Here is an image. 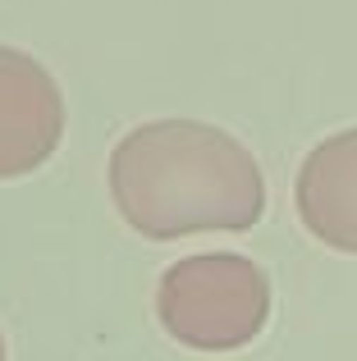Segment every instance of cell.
I'll use <instances>...</instances> for the list:
<instances>
[{
	"label": "cell",
	"instance_id": "cell-1",
	"mask_svg": "<svg viewBox=\"0 0 357 361\" xmlns=\"http://www.w3.org/2000/svg\"><path fill=\"white\" fill-rule=\"evenodd\" d=\"M110 202L133 233H248L266 215V174L234 133L202 119H152L110 151Z\"/></svg>",
	"mask_w": 357,
	"mask_h": 361
},
{
	"label": "cell",
	"instance_id": "cell-2",
	"mask_svg": "<svg viewBox=\"0 0 357 361\" xmlns=\"http://www.w3.org/2000/svg\"><path fill=\"white\" fill-rule=\"evenodd\" d=\"M156 320L193 353L248 348L270 320V279L252 256L197 252L165 265L156 283Z\"/></svg>",
	"mask_w": 357,
	"mask_h": 361
},
{
	"label": "cell",
	"instance_id": "cell-3",
	"mask_svg": "<svg viewBox=\"0 0 357 361\" xmlns=\"http://www.w3.org/2000/svg\"><path fill=\"white\" fill-rule=\"evenodd\" d=\"M64 92L42 60L0 46V178H28L60 151Z\"/></svg>",
	"mask_w": 357,
	"mask_h": 361
},
{
	"label": "cell",
	"instance_id": "cell-4",
	"mask_svg": "<svg viewBox=\"0 0 357 361\" xmlns=\"http://www.w3.org/2000/svg\"><path fill=\"white\" fill-rule=\"evenodd\" d=\"M294 202L303 229L316 243L357 256V128L330 133L307 151Z\"/></svg>",
	"mask_w": 357,
	"mask_h": 361
},
{
	"label": "cell",
	"instance_id": "cell-5",
	"mask_svg": "<svg viewBox=\"0 0 357 361\" xmlns=\"http://www.w3.org/2000/svg\"><path fill=\"white\" fill-rule=\"evenodd\" d=\"M0 361H9V357H5V334H0Z\"/></svg>",
	"mask_w": 357,
	"mask_h": 361
}]
</instances>
